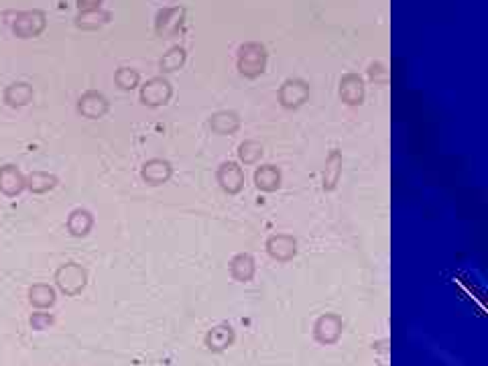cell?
I'll return each instance as SVG.
<instances>
[{
  "label": "cell",
  "instance_id": "cell-1",
  "mask_svg": "<svg viewBox=\"0 0 488 366\" xmlns=\"http://www.w3.org/2000/svg\"><path fill=\"white\" fill-rule=\"evenodd\" d=\"M266 57H269V53H266V47L263 43H257V41L244 43L238 49L236 68L244 77H251V79L259 77L266 68Z\"/></svg>",
  "mask_w": 488,
  "mask_h": 366
},
{
  "label": "cell",
  "instance_id": "cell-2",
  "mask_svg": "<svg viewBox=\"0 0 488 366\" xmlns=\"http://www.w3.org/2000/svg\"><path fill=\"white\" fill-rule=\"evenodd\" d=\"M55 283H57L59 291L66 293L68 297H75L84 291V287L88 283V273L77 262H66L55 271Z\"/></svg>",
  "mask_w": 488,
  "mask_h": 366
},
{
  "label": "cell",
  "instance_id": "cell-3",
  "mask_svg": "<svg viewBox=\"0 0 488 366\" xmlns=\"http://www.w3.org/2000/svg\"><path fill=\"white\" fill-rule=\"evenodd\" d=\"M173 88L169 79L165 77H150L149 81L141 88V102L149 108L165 106L171 100Z\"/></svg>",
  "mask_w": 488,
  "mask_h": 366
},
{
  "label": "cell",
  "instance_id": "cell-4",
  "mask_svg": "<svg viewBox=\"0 0 488 366\" xmlns=\"http://www.w3.org/2000/svg\"><path fill=\"white\" fill-rule=\"evenodd\" d=\"M309 98V86L303 79H285L279 88V102L287 110L301 108Z\"/></svg>",
  "mask_w": 488,
  "mask_h": 366
},
{
  "label": "cell",
  "instance_id": "cell-5",
  "mask_svg": "<svg viewBox=\"0 0 488 366\" xmlns=\"http://www.w3.org/2000/svg\"><path fill=\"white\" fill-rule=\"evenodd\" d=\"M342 329H344V322L342 318L336 314H324L315 320L313 324V338L324 344V346H330V344H336L342 336Z\"/></svg>",
  "mask_w": 488,
  "mask_h": 366
},
{
  "label": "cell",
  "instance_id": "cell-6",
  "mask_svg": "<svg viewBox=\"0 0 488 366\" xmlns=\"http://www.w3.org/2000/svg\"><path fill=\"white\" fill-rule=\"evenodd\" d=\"M216 180L228 195H236L244 187V171L236 161H224L216 171Z\"/></svg>",
  "mask_w": 488,
  "mask_h": 366
},
{
  "label": "cell",
  "instance_id": "cell-7",
  "mask_svg": "<svg viewBox=\"0 0 488 366\" xmlns=\"http://www.w3.org/2000/svg\"><path fill=\"white\" fill-rule=\"evenodd\" d=\"M184 19H186V8L182 6H171V8H163L159 15H157V21H155V29H157V35L159 37H173L179 33L182 25H184Z\"/></svg>",
  "mask_w": 488,
  "mask_h": 366
},
{
  "label": "cell",
  "instance_id": "cell-8",
  "mask_svg": "<svg viewBox=\"0 0 488 366\" xmlns=\"http://www.w3.org/2000/svg\"><path fill=\"white\" fill-rule=\"evenodd\" d=\"M340 98L348 106H360L364 102V79L358 73H346L340 79Z\"/></svg>",
  "mask_w": 488,
  "mask_h": 366
},
{
  "label": "cell",
  "instance_id": "cell-9",
  "mask_svg": "<svg viewBox=\"0 0 488 366\" xmlns=\"http://www.w3.org/2000/svg\"><path fill=\"white\" fill-rule=\"evenodd\" d=\"M266 253L273 260L287 262L297 255V240L291 234H273L266 238Z\"/></svg>",
  "mask_w": 488,
  "mask_h": 366
},
{
  "label": "cell",
  "instance_id": "cell-10",
  "mask_svg": "<svg viewBox=\"0 0 488 366\" xmlns=\"http://www.w3.org/2000/svg\"><path fill=\"white\" fill-rule=\"evenodd\" d=\"M171 175H173L171 163L167 159H159V157L149 159L141 169V177L147 185H163L171 180Z\"/></svg>",
  "mask_w": 488,
  "mask_h": 366
},
{
  "label": "cell",
  "instance_id": "cell-11",
  "mask_svg": "<svg viewBox=\"0 0 488 366\" xmlns=\"http://www.w3.org/2000/svg\"><path fill=\"white\" fill-rule=\"evenodd\" d=\"M77 112L84 116V118H90V120H96V118H102L106 112H108V100L104 94L96 92V90H90L86 92L79 102H77Z\"/></svg>",
  "mask_w": 488,
  "mask_h": 366
},
{
  "label": "cell",
  "instance_id": "cell-12",
  "mask_svg": "<svg viewBox=\"0 0 488 366\" xmlns=\"http://www.w3.org/2000/svg\"><path fill=\"white\" fill-rule=\"evenodd\" d=\"M45 29V15L41 10H27L21 12L14 21V33L23 39L37 37Z\"/></svg>",
  "mask_w": 488,
  "mask_h": 366
},
{
  "label": "cell",
  "instance_id": "cell-13",
  "mask_svg": "<svg viewBox=\"0 0 488 366\" xmlns=\"http://www.w3.org/2000/svg\"><path fill=\"white\" fill-rule=\"evenodd\" d=\"M27 187V177L14 165H4L0 169V191L8 198L19 195Z\"/></svg>",
  "mask_w": 488,
  "mask_h": 366
},
{
  "label": "cell",
  "instance_id": "cell-14",
  "mask_svg": "<svg viewBox=\"0 0 488 366\" xmlns=\"http://www.w3.org/2000/svg\"><path fill=\"white\" fill-rule=\"evenodd\" d=\"M234 329L230 324H220V326H214L206 334L204 338V344L210 352H224L228 350L232 344H234Z\"/></svg>",
  "mask_w": 488,
  "mask_h": 366
},
{
  "label": "cell",
  "instance_id": "cell-15",
  "mask_svg": "<svg viewBox=\"0 0 488 366\" xmlns=\"http://www.w3.org/2000/svg\"><path fill=\"white\" fill-rule=\"evenodd\" d=\"M255 273H257V262H255L253 255H248V253H238V255L232 256V260H230V275H232L236 281L248 283V281H253Z\"/></svg>",
  "mask_w": 488,
  "mask_h": 366
},
{
  "label": "cell",
  "instance_id": "cell-16",
  "mask_svg": "<svg viewBox=\"0 0 488 366\" xmlns=\"http://www.w3.org/2000/svg\"><path fill=\"white\" fill-rule=\"evenodd\" d=\"M340 177H342V153L338 148H332L328 159H326V165H324V171H322V185L326 191H334L338 187Z\"/></svg>",
  "mask_w": 488,
  "mask_h": 366
},
{
  "label": "cell",
  "instance_id": "cell-17",
  "mask_svg": "<svg viewBox=\"0 0 488 366\" xmlns=\"http://www.w3.org/2000/svg\"><path fill=\"white\" fill-rule=\"evenodd\" d=\"M210 128L216 135H234L240 128V116L232 110H220L210 116Z\"/></svg>",
  "mask_w": 488,
  "mask_h": 366
},
{
  "label": "cell",
  "instance_id": "cell-18",
  "mask_svg": "<svg viewBox=\"0 0 488 366\" xmlns=\"http://www.w3.org/2000/svg\"><path fill=\"white\" fill-rule=\"evenodd\" d=\"M255 185L261 191H266V193L277 191L281 187V171H279V167H275V165H261V167H257V171H255Z\"/></svg>",
  "mask_w": 488,
  "mask_h": 366
},
{
  "label": "cell",
  "instance_id": "cell-19",
  "mask_svg": "<svg viewBox=\"0 0 488 366\" xmlns=\"http://www.w3.org/2000/svg\"><path fill=\"white\" fill-rule=\"evenodd\" d=\"M33 100V88L25 81H19V84H12L6 88L4 92V102L12 108H21V106H27L29 102Z\"/></svg>",
  "mask_w": 488,
  "mask_h": 366
},
{
  "label": "cell",
  "instance_id": "cell-20",
  "mask_svg": "<svg viewBox=\"0 0 488 366\" xmlns=\"http://www.w3.org/2000/svg\"><path fill=\"white\" fill-rule=\"evenodd\" d=\"M92 226H94V216L84 208H75L74 212L70 214V218H68V230L75 238H81V236L90 234Z\"/></svg>",
  "mask_w": 488,
  "mask_h": 366
},
{
  "label": "cell",
  "instance_id": "cell-21",
  "mask_svg": "<svg viewBox=\"0 0 488 366\" xmlns=\"http://www.w3.org/2000/svg\"><path fill=\"white\" fill-rule=\"evenodd\" d=\"M186 59H188V53H186V49L182 47V45H175V47H171L163 57H161V61H159V68H161V72L163 73H173L177 72V70H182L184 68V64H186Z\"/></svg>",
  "mask_w": 488,
  "mask_h": 366
},
{
  "label": "cell",
  "instance_id": "cell-22",
  "mask_svg": "<svg viewBox=\"0 0 488 366\" xmlns=\"http://www.w3.org/2000/svg\"><path fill=\"white\" fill-rule=\"evenodd\" d=\"M110 19L108 12L100 10V8H90V10H81V15L75 19V25L79 29H88V31H94V29H100L102 25H106Z\"/></svg>",
  "mask_w": 488,
  "mask_h": 366
},
{
  "label": "cell",
  "instance_id": "cell-23",
  "mask_svg": "<svg viewBox=\"0 0 488 366\" xmlns=\"http://www.w3.org/2000/svg\"><path fill=\"white\" fill-rule=\"evenodd\" d=\"M29 301L33 307L37 309H47L55 303V289L51 285L45 283H37L29 289Z\"/></svg>",
  "mask_w": 488,
  "mask_h": 366
},
{
  "label": "cell",
  "instance_id": "cell-24",
  "mask_svg": "<svg viewBox=\"0 0 488 366\" xmlns=\"http://www.w3.org/2000/svg\"><path fill=\"white\" fill-rule=\"evenodd\" d=\"M57 185V177L47 173V171H33L29 177H27V187L33 191V193H47L51 191L53 187Z\"/></svg>",
  "mask_w": 488,
  "mask_h": 366
},
{
  "label": "cell",
  "instance_id": "cell-25",
  "mask_svg": "<svg viewBox=\"0 0 488 366\" xmlns=\"http://www.w3.org/2000/svg\"><path fill=\"white\" fill-rule=\"evenodd\" d=\"M263 153L264 148L259 141H244V143H240V146H238V159H240V163H244V165H255V163H259L261 157H263Z\"/></svg>",
  "mask_w": 488,
  "mask_h": 366
},
{
  "label": "cell",
  "instance_id": "cell-26",
  "mask_svg": "<svg viewBox=\"0 0 488 366\" xmlns=\"http://www.w3.org/2000/svg\"><path fill=\"white\" fill-rule=\"evenodd\" d=\"M114 79H116V86L120 88V90H135L137 86H139V81H141V75H139V72L137 70H133V68H120L118 72H116V75H114Z\"/></svg>",
  "mask_w": 488,
  "mask_h": 366
},
{
  "label": "cell",
  "instance_id": "cell-27",
  "mask_svg": "<svg viewBox=\"0 0 488 366\" xmlns=\"http://www.w3.org/2000/svg\"><path fill=\"white\" fill-rule=\"evenodd\" d=\"M51 324H53V316H49V314L37 311V314L31 316V326H33V329H47Z\"/></svg>",
  "mask_w": 488,
  "mask_h": 366
},
{
  "label": "cell",
  "instance_id": "cell-28",
  "mask_svg": "<svg viewBox=\"0 0 488 366\" xmlns=\"http://www.w3.org/2000/svg\"><path fill=\"white\" fill-rule=\"evenodd\" d=\"M369 75L376 84H387L389 81V70L382 64H373L371 70H369Z\"/></svg>",
  "mask_w": 488,
  "mask_h": 366
},
{
  "label": "cell",
  "instance_id": "cell-29",
  "mask_svg": "<svg viewBox=\"0 0 488 366\" xmlns=\"http://www.w3.org/2000/svg\"><path fill=\"white\" fill-rule=\"evenodd\" d=\"M102 4V0H77L79 10H90V8H98Z\"/></svg>",
  "mask_w": 488,
  "mask_h": 366
}]
</instances>
